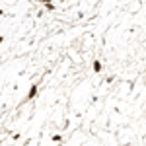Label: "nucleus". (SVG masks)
I'll return each mask as SVG.
<instances>
[{
	"mask_svg": "<svg viewBox=\"0 0 146 146\" xmlns=\"http://www.w3.org/2000/svg\"><path fill=\"white\" fill-rule=\"evenodd\" d=\"M37 94H39V82H35L33 86L27 90V96H25V101H31L37 98Z\"/></svg>",
	"mask_w": 146,
	"mask_h": 146,
	"instance_id": "1",
	"label": "nucleus"
},
{
	"mask_svg": "<svg viewBox=\"0 0 146 146\" xmlns=\"http://www.w3.org/2000/svg\"><path fill=\"white\" fill-rule=\"evenodd\" d=\"M92 66H94V72H101V70H103V64H101L100 60H94Z\"/></svg>",
	"mask_w": 146,
	"mask_h": 146,
	"instance_id": "2",
	"label": "nucleus"
},
{
	"mask_svg": "<svg viewBox=\"0 0 146 146\" xmlns=\"http://www.w3.org/2000/svg\"><path fill=\"white\" fill-rule=\"evenodd\" d=\"M43 6H45V8H47L49 12H55V10H56V6L53 4V2H47V4H43Z\"/></svg>",
	"mask_w": 146,
	"mask_h": 146,
	"instance_id": "3",
	"label": "nucleus"
},
{
	"mask_svg": "<svg viewBox=\"0 0 146 146\" xmlns=\"http://www.w3.org/2000/svg\"><path fill=\"white\" fill-rule=\"evenodd\" d=\"M53 142H64V138H62V135H53V138H51Z\"/></svg>",
	"mask_w": 146,
	"mask_h": 146,
	"instance_id": "4",
	"label": "nucleus"
},
{
	"mask_svg": "<svg viewBox=\"0 0 146 146\" xmlns=\"http://www.w3.org/2000/svg\"><path fill=\"white\" fill-rule=\"evenodd\" d=\"M39 4H47V2H53V0H37Z\"/></svg>",
	"mask_w": 146,
	"mask_h": 146,
	"instance_id": "5",
	"label": "nucleus"
},
{
	"mask_svg": "<svg viewBox=\"0 0 146 146\" xmlns=\"http://www.w3.org/2000/svg\"><path fill=\"white\" fill-rule=\"evenodd\" d=\"M2 43H4V35H0V45H2Z\"/></svg>",
	"mask_w": 146,
	"mask_h": 146,
	"instance_id": "6",
	"label": "nucleus"
},
{
	"mask_svg": "<svg viewBox=\"0 0 146 146\" xmlns=\"http://www.w3.org/2000/svg\"><path fill=\"white\" fill-rule=\"evenodd\" d=\"M0 16H4V10H2V8H0Z\"/></svg>",
	"mask_w": 146,
	"mask_h": 146,
	"instance_id": "7",
	"label": "nucleus"
}]
</instances>
